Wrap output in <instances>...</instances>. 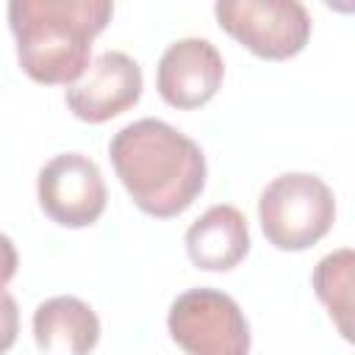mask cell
I'll list each match as a JSON object with an SVG mask.
<instances>
[{
    "label": "cell",
    "instance_id": "6",
    "mask_svg": "<svg viewBox=\"0 0 355 355\" xmlns=\"http://www.w3.org/2000/svg\"><path fill=\"white\" fill-rule=\"evenodd\" d=\"M36 197L44 216L61 227H89L105 211V180L100 166L83 153L50 158L36 178Z\"/></svg>",
    "mask_w": 355,
    "mask_h": 355
},
{
    "label": "cell",
    "instance_id": "10",
    "mask_svg": "<svg viewBox=\"0 0 355 355\" xmlns=\"http://www.w3.org/2000/svg\"><path fill=\"white\" fill-rule=\"evenodd\" d=\"M33 341L44 355H89L100 341V319L72 294L50 297L33 311Z\"/></svg>",
    "mask_w": 355,
    "mask_h": 355
},
{
    "label": "cell",
    "instance_id": "5",
    "mask_svg": "<svg viewBox=\"0 0 355 355\" xmlns=\"http://www.w3.org/2000/svg\"><path fill=\"white\" fill-rule=\"evenodd\" d=\"M216 22L252 55L286 61L311 39V14L297 0H219Z\"/></svg>",
    "mask_w": 355,
    "mask_h": 355
},
{
    "label": "cell",
    "instance_id": "7",
    "mask_svg": "<svg viewBox=\"0 0 355 355\" xmlns=\"http://www.w3.org/2000/svg\"><path fill=\"white\" fill-rule=\"evenodd\" d=\"M141 67L122 50H105L72 86H67L64 100L78 119L103 125L133 108L141 97Z\"/></svg>",
    "mask_w": 355,
    "mask_h": 355
},
{
    "label": "cell",
    "instance_id": "3",
    "mask_svg": "<svg viewBox=\"0 0 355 355\" xmlns=\"http://www.w3.org/2000/svg\"><path fill=\"white\" fill-rule=\"evenodd\" d=\"M258 219L272 247L300 252L330 233L336 222V197L322 178L311 172H286L261 191Z\"/></svg>",
    "mask_w": 355,
    "mask_h": 355
},
{
    "label": "cell",
    "instance_id": "9",
    "mask_svg": "<svg viewBox=\"0 0 355 355\" xmlns=\"http://www.w3.org/2000/svg\"><path fill=\"white\" fill-rule=\"evenodd\" d=\"M186 252L197 269L230 272L250 252V227L236 205H211L186 230Z\"/></svg>",
    "mask_w": 355,
    "mask_h": 355
},
{
    "label": "cell",
    "instance_id": "11",
    "mask_svg": "<svg viewBox=\"0 0 355 355\" xmlns=\"http://www.w3.org/2000/svg\"><path fill=\"white\" fill-rule=\"evenodd\" d=\"M352 272H355V252L349 247H341L330 255H324L311 275L313 291L319 297V302L330 311V319L336 322L338 333L349 341L352 338V327H349V316H352Z\"/></svg>",
    "mask_w": 355,
    "mask_h": 355
},
{
    "label": "cell",
    "instance_id": "8",
    "mask_svg": "<svg viewBox=\"0 0 355 355\" xmlns=\"http://www.w3.org/2000/svg\"><path fill=\"white\" fill-rule=\"evenodd\" d=\"M225 61L219 50L200 36L172 42L158 58L155 86L166 105L191 111L205 105L222 86Z\"/></svg>",
    "mask_w": 355,
    "mask_h": 355
},
{
    "label": "cell",
    "instance_id": "4",
    "mask_svg": "<svg viewBox=\"0 0 355 355\" xmlns=\"http://www.w3.org/2000/svg\"><path fill=\"white\" fill-rule=\"evenodd\" d=\"M172 341L186 355H247L250 324L239 302L216 288H189L166 313Z\"/></svg>",
    "mask_w": 355,
    "mask_h": 355
},
{
    "label": "cell",
    "instance_id": "12",
    "mask_svg": "<svg viewBox=\"0 0 355 355\" xmlns=\"http://www.w3.org/2000/svg\"><path fill=\"white\" fill-rule=\"evenodd\" d=\"M19 333V308L8 291H0V355L8 352Z\"/></svg>",
    "mask_w": 355,
    "mask_h": 355
},
{
    "label": "cell",
    "instance_id": "2",
    "mask_svg": "<svg viewBox=\"0 0 355 355\" xmlns=\"http://www.w3.org/2000/svg\"><path fill=\"white\" fill-rule=\"evenodd\" d=\"M111 17L108 0H11L8 25L22 72L44 86H72Z\"/></svg>",
    "mask_w": 355,
    "mask_h": 355
},
{
    "label": "cell",
    "instance_id": "1",
    "mask_svg": "<svg viewBox=\"0 0 355 355\" xmlns=\"http://www.w3.org/2000/svg\"><path fill=\"white\" fill-rule=\"evenodd\" d=\"M108 155L139 211L155 219L183 214L205 189V155L164 119H136L114 133Z\"/></svg>",
    "mask_w": 355,
    "mask_h": 355
},
{
    "label": "cell",
    "instance_id": "13",
    "mask_svg": "<svg viewBox=\"0 0 355 355\" xmlns=\"http://www.w3.org/2000/svg\"><path fill=\"white\" fill-rule=\"evenodd\" d=\"M17 263H19V258H17V247H14V241L6 236V233H0V291L11 283V277L17 275Z\"/></svg>",
    "mask_w": 355,
    "mask_h": 355
}]
</instances>
